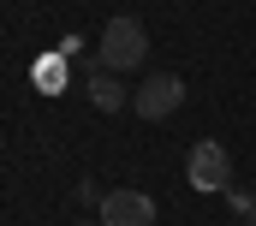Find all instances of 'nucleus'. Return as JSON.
<instances>
[{
  "label": "nucleus",
  "instance_id": "1",
  "mask_svg": "<svg viewBox=\"0 0 256 226\" xmlns=\"http://www.w3.org/2000/svg\"><path fill=\"white\" fill-rule=\"evenodd\" d=\"M143 60H149V36H143V24H137V18H114V24L102 30L96 54H90V72H137Z\"/></svg>",
  "mask_w": 256,
  "mask_h": 226
},
{
  "label": "nucleus",
  "instance_id": "2",
  "mask_svg": "<svg viewBox=\"0 0 256 226\" xmlns=\"http://www.w3.org/2000/svg\"><path fill=\"white\" fill-rule=\"evenodd\" d=\"M185 178H191L196 190H232V155L214 137H202V143H191V155H185Z\"/></svg>",
  "mask_w": 256,
  "mask_h": 226
},
{
  "label": "nucleus",
  "instance_id": "3",
  "mask_svg": "<svg viewBox=\"0 0 256 226\" xmlns=\"http://www.w3.org/2000/svg\"><path fill=\"white\" fill-rule=\"evenodd\" d=\"M179 102H185V78H173V72L143 78L137 96H131V108L143 113V119H167V113H179Z\"/></svg>",
  "mask_w": 256,
  "mask_h": 226
},
{
  "label": "nucleus",
  "instance_id": "4",
  "mask_svg": "<svg viewBox=\"0 0 256 226\" xmlns=\"http://www.w3.org/2000/svg\"><path fill=\"white\" fill-rule=\"evenodd\" d=\"M102 226H155V202L143 190H108L102 196Z\"/></svg>",
  "mask_w": 256,
  "mask_h": 226
},
{
  "label": "nucleus",
  "instance_id": "5",
  "mask_svg": "<svg viewBox=\"0 0 256 226\" xmlns=\"http://www.w3.org/2000/svg\"><path fill=\"white\" fill-rule=\"evenodd\" d=\"M90 102L102 113H120L126 108V84H114V72H90Z\"/></svg>",
  "mask_w": 256,
  "mask_h": 226
},
{
  "label": "nucleus",
  "instance_id": "6",
  "mask_svg": "<svg viewBox=\"0 0 256 226\" xmlns=\"http://www.w3.org/2000/svg\"><path fill=\"white\" fill-rule=\"evenodd\" d=\"M232 214L244 226H256V196H244V190H232Z\"/></svg>",
  "mask_w": 256,
  "mask_h": 226
},
{
  "label": "nucleus",
  "instance_id": "7",
  "mask_svg": "<svg viewBox=\"0 0 256 226\" xmlns=\"http://www.w3.org/2000/svg\"><path fill=\"white\" fill-rule=\"evenodd\" d=\"M84 226H90V220H84ZM96 226H102V220H96Z\"/></svg>",
  "mask_w": 256,
  "mask_h": 226
}]
</instances>
